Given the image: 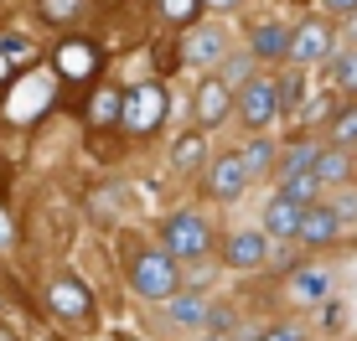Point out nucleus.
Returning a JSON list of instances; mask_svg holds the SVG:
<instances>
[{
    "instance_id": "nucleus-1",
    "label": "nucleus",
    "mask_w": 357,
    "mask_h": 341,
    "mask_svg": "<svg viewBox=\"0 0 357 341\" xmlns=\"http://www.w3.org/2000/svg\"><path fill=\"white\" fill-rule=\"evenodd\" d=\"M181 269H176V253H166V248H140L130 259V290L140 300H166L171 295H181Z\"/></svg>"
},
{
    "instance_id": "nucleus-2",
    "label": "nucleus",
    "mask_w": 357,
    "mask_h": 341,
    "mask_svg": "<svg viewBox=\"0 0 357 341\" xmlns=\"http://www.w3.org/2000/svg\"><path fill=\"white\" fill-rule=\"evenodd\" d=\"M161 238H166V253H176V259H187V264L207 259V248H213V228H207L202 212H171Z\"/></svg>"
},
{
    "instance_id": "nucleus-3",
    "label": "nucleus",
    "mask_w": 357,
    "mask_h": 341,
    "mask_svg": "<svg viewBox=\"0 0 357 341\" xmlns=\"http://www.w3.org/2000/svg\"><path fill=\"white\" fill-rule=\"evenodd\" d=\"M280 109H285L280 78H254L249 88H243V99H238V114H243V125H249L254 135H269V125L280 119Z\"/></svg>"
},
{
    "instance_id": "nucleus-4",
    "label": "nucleus",
    "mask_w": 357,
    "mask_h": 341,
    "mask_svg": "<svg viewBox=\"0 0 357 341\" xmlns=\"http://www.w3.org/2000/svg\"><path fill=\"white\" fill-rule=\"evenodd\" d=\"M337 57V36H331L326 21H301L290 31V63L295 68H321Z\"/></svg>"
},
{
    "instance_id": "nucleus-5",
    "label": "nucleus",
    "mask_w": 357,
    "mask_h": 341,
    "mask_svg": "<svg viewBox=\"0 0 357 341\" xmlns=\"http://www.w3.org/2000/svg\"><path fill=\"white\" fill-rule=\"evenodd\" d=\"M264 233L280 238V243H301V217H305V202H295L290 191H275V197L264 202Z\"/></svg>"
},
{
    "instance_id": "nucleus-6",
    "label": "nucleus",
    "mask_w": 357,
    "mask_h": 341,
    "mask_svg": "<svg viewBox=\"0 0 357 341\" xmlns=\"http://www.w3.org/2000/svg\"><path fill=\"white\" fill-rule=\"evenodd\" d=\"M249 166H243V155H218L213 166H207V191H213L218 202H233L243 197V187H249Z\"/></svg>"
},
{
    "instance_id": "nucleus-7",
    "label": "nucleus",
    "mask_w": 357,
    "mask_h": 341,
    "mask_svg": "<svg viewBox=\"0 0 357 341\" xmlns=\"http://www.w3.org/2000/svg\"><path fill=\"white\" fill-rule=\"evenodd\" d=\"M337 233H342V217H337V207H331V202H311V207H305V217H301V243L326 248Z\"/></svg>"
},
{
    "instance_id": "nucleus-8",
    "label": "nucleus",
    "mask_w": 357,
    "mask_h": 341,
    "mask_svg": "<svg viewBox=\"0 0 357 341\" xmlns=\"http://www.w3.org/2000/svg\"><path fill=\"white\" fill-rule=\"evenodd\" d=\"M264 259H269V238H264V233H254V228L233 233V238H228V248H223V264H228V269H259Z\"/></svg>"
},
{
    "instance_id": "nucleus-9",
    "label": "nucleus",
    "mask_w": 357,
    "mask_h": 341,
    "mask_svg": "<svg viewBox=\"0 0 357 341\" xmlns=\"http://www.w3.org/2000/svg\"><path fill=\"white\" fill-rule=\"evenodd\" d=\"M228 88H233L228 78H207L202 83V93H197V119H202V129H213V125L228 119V104H233Z\"/></svg>"
},
{
    "instance_id": "nucleus-10",
    "label": "nucleus",
    "mask_w": 357,
    "mask_h": 341,
    "mask_svg": "<svg viewBox=\"0 0 357 341\" xmlns=\"http://www.w3.org/2000/svg\"><path fill=\"white\" fill-rule=\"evenodd\" d=\"M181 57H187L192 68H213L218 57H223V31H218V26H197L187 36V52H181Z\"/></svg>"
},
{
    "instance_id": "nucleus-11",
    "label": "nucleus",
    "mask_w": 357,
    "mask_h": 341,
    "mask_svg": "<svg viewBox=\"0 0 357 341\" xmlns=\"http://www.w3.org/2000/svg\"><path fill=\"white\" fill-rule=\"evenodd\" d=\"M249 52L259 57V63H280V57H290V31L285 26H254V36H249Z\"/></svg>"
},
{
    "instance_id": "nucleus-12",
    "label": "nucleus",
    "mask_w": 357,
    "mask_h": 341,
    "mask_svg": "<svg viewBox=\"0 0 357 341\" xmlns=\"http://www.w3.org/2000/svg\"><path fill=\"white\" fill-rule=\"evenodd\" d=\"M238 155H243V166H249L254 181H259V176H275V166H280V145H275V135H254Z\"/></svg>"
},
{
    "instance_id": "nucleus-13",
    "label": "nucleus",
    "mask_w": 357,
    "mask_h": 341,
    "mask_svg": "<svg viewBox=\"0 0 357 341\" xmlns=\"http://www.w3.org/2000/svg\"><path fill=\"white\" fill-rule=\"evenodd\" d=\"M316 155H321V145H311V140H295L290 150H280V166H275V176H280V187L295 176H305V170L316 166Z\"/></svg>"
},
{
    "instance_id": "nucleus-14",
    "label": "nucleus",
    "mask_w": 357,
    "mask_h": 341,
    "mask_svg": "<svg viewBox=\"0 0 357 341\" xmlns=\"http://www.w3.org/2000/svg\"><path fill=\"white\" fill-rule=\"evenodd\" d=\"M290 290H295V300H301V306H321V300L331 295V274H326V269H295Z\"/></svg>"
},
{
    "instance_id": "nucleus-15",
    "label": "nucleus",
    "mask_w": 357,
    "mask_h": 341,
    "mask_svg": "<svg viewBox=\"0 0 357 341\" xmlns=\"http://www.w3.org/2000/svg\"><path fill=\"white\" fill-rule=\"evenodd\" d=\"M311 170L326 181V187H342V181H347V170H352V161H347V150H342V145H321V155H316Z\"/></svg>"
},
{
    "instance_id": "nucleus-16",
    "label": "nucleus",
    "mask_w": 357,
    "mask_h": 341,
    "mask_svg": "<svg viewBox=\"0 0 357 341\" xmlns=\"http://www.w3.org/2000/svg\"><path fill=\"white\" fill-rule=\"evenodd\" d=\"M161 109H166V104H161V93H155V88H151V99L135 88L130 99H125V114H119V119H125V129H140V119L151 125V119H161Z\"/></svg>"
},
{
    "instance_id": "nucleus-17",
    "label": "nucleus",
    "mask_w": 357,
    "mask_h": 341,
    "mask_svg": "<svg viewBox=\"0 0 357 341\" xmlns=\"http://www.w3.org/2000/svg\"><path fill=\"white\" fill-rule=\"evenodd\" d=\"M166 315H171L176 326H202V321H207V300L192 295V290H187V295H171V300H166Z\"/></svg>"
},
{
    "instance_id": "nucleus-18",
    "label": "nucleus",
    "mask_w": 357,
    "mask_h": 341,
    "mask_svg": "<svg viewBox=\"0 0 357 341\" xmlns=\"http://www.w3.org/2000/svg\"><path fill=\"white\" fill-rule=\"evenodd\" d=\"M326 68H331V88L337 93H357V47H342Z\"/></svg>"
},
{
    "instance_id": "nucleus-19",
    "label": "nucleus",
    "mask_w": 357,
    "mask_h": 341,
    "mask_svg": "<svg viewBox=\"0 0 357 341\" xmlns=\"http://www.w3.org/2000/svg\"><path fill=\"white\" fill-rule=\"evenodd\" d=\"M321 187H326V181L316 176V170H305V176H295V181H285V187H280V191H290L295 202H305V207H311L316 197H321Z\"/></svg>"
},
{
    "instance_id": "nucleus-20",
    "label": "nucleus",
    "mask_w": 357,
    "mask_h": 341,
    "mask_svg": "<svg viewBox=\"0 0 357 341\" xmlns=\"http://www.w3.org/2000/svg\"><path fill=\"white\" fill-rule=\"evenodd\" d=\"M331 145H342V150L357 145V109H342V114L331 119Z\"/></svg>"
},
{
    "instance_id": "nucleus-21",
    "label": "nucleus",
    "mask_w": 357,
    "mask_h": 341,
    "mask_svg": "<svg viewBox=\"0 0 357 341\" xmlns=\"http://www.w3.org/2000/svg\"><path fill=\"white\" fill-rule=\"evenodd\" d=\"M171 161H176V170H197V166H202V135H187V140H176Z\"/></svg>"
},
{
    "instance_id": "nucleus-22",
    "label": "nucleus",
    "mask_w": 357,
    "mask_h": 341,
    "mask_svg": "<svg viewBox=\"0 0 357 341\" xmlns=\"http://www.w3.org/2000/svg\"><path fill=\"white\" fill-rule=\"evenodd\" d=\"M254 63H259L254 52H249V57H228V63H223V78L233 83V88H249V83H254V78H249V68H254Z\"/></svg>"
},
{
    "instance_id": "nucleus-23",
    "label": "nucleus",
    "mask_w": 357,
    "mask_h": 341,
    "mask_svg": "<svg viewBox=\"0 0 357 341\" xmlns=\"http://www.w3.org/2000/svg\"><path fill=\"white\" fill-rule=\"evenodd\" d=\"M249 341H305L301 326H264V331H254Z\"/></svg>"
},
{
    "instance_id": "nucleus-24",
    "label": "nucleus",
    "mask_w": 357,
    "mask_h": 341,
    "mask_svg": "<svg viewBox=\"0 0 357 341\" xmlns=\"http://www.w3.org/2000/svg\"><path fill=\"white\" fill-rule=\"evenodd\" d=\"M280 93H285V109H301V99H305V83H301V72L280 78Z\"/></svg>"
},
{
    "instance_id": "nucleus-25",
    "label": "nucleus",
    "mask_w": 357,
    "mask_h": 341,
    "mask_svg": "<svg viewBox=\"0 0 357 341\" xmlns=\"http://www.w3.org/2000/svg\"><path fill=\"white\" fill-rule=\"evenodd\" d=\"M197 10H202V0H166V16L171 21H192Z\"/></svg>"
},
{
    "instance_id": "nucleus-26",
    "label": "nucleus",
    "mask_w": 357,
    "mask_h": 341,
    "mask_svg": "<svg viewBox=\"0 0 357 341\" xmlns=\"http://www.w3.org/2000/svg\"><path fill=\"white\" fill-rule=\"evenodd\" d=\"M331 207H337V217H342V223H357V191H342V197L331 202Z\"/></svg>"
},
{
    "instance_id": "nucleus-27",
    "label": "nucleus",
    "mask_w": 357,
    "mask_h": 341,
    "mask_svg": "<svg viewBox=\"0 0 357 341\" xmlns=\"http://www.w3.org/2000/svg\"><path fill=\"white\" fill-rule=\"evenodd\" d=\"M321 6L331 10V16H352V10H357V0H321Z\"/></svg>"
},
{
    "instance_id": "nucleus-28",
    "label": "nucleus",
    "mask_w": 357,
    "mask_h": 341,
    "mask_svg": "<svg viewBox=\"0 0 357 341\" xmlns=\"http://www.w3.org/2000/svg\"><path fill=\"white\" fill-rule=\"evenodd\" d=\"M73 10H78L73 0H47V16H73Z\"/></svg>"
},
{
    "instance_id": "nucleus-29",
    "label": "nucleus",
    "mask_w": 357,
    "mask_h": 341,
    "mask_svg": "<svg viewBox=\"0 0 357 341\" xmlns=\"http://www.w3.org/2000/svg\"><path fill=\"white\" fill-rule=\"evenodd\" d=\"M347 26H352V42H357V10H352V16H347Z\"/></svg>"
},
{
    "instance_id": "nucleus-30",
    "label": "nucleus",
    "mask_w": 357,
    "mask_h": 341,
    "mask_svg": "<svg viewBox=\"0 0 357 341\" xmlns=\"http://www.w3.org/2000/svg\"><path fill=\"white\" fill-rule=\"evenodd\" d=\"M202 341H233V336H218V331H213V336H202Z\"/></svg>"
},
{
    "instance_id": "nucleus-31",
    "label": "nucleus",
    "mask_w": 357,
    "mask_h": 341,
    "mask_svg": "<svg viewBox=\"0 0 357 341\" xmlns=\"http://www.w3.org/2000/svg\"><path fill=\"white\" fill-rule=\"evenodd\" d=\"M213 6H233V0H213Z\"/></svg>"
}]
</instances>
